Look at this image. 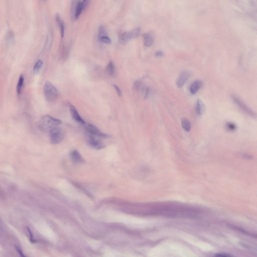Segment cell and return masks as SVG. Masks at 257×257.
<instances>
[{
	"mask_svg": "<svg viewBox=\"0 0 257 257\" xmlns=\"http://www.w3.org/2000/svg\"><path fill=\"white\" fill-rule=\"evenodd\" d=\"M62 122L59 119H55L49 115L41 118L37 122V127L41 131L48 132L53 128L59 126Z\"/></svg>",
	"mask_w": 257,
	"mask_h": 257,
	"instance_id": "cell-1",
	"label": "cell"
},
{
	"mask_svg": "<svg viewBox=\"0 0 257 257\" xmlns=\"http://www.w3.org/2000/svg\"><path fill=\"white\" fill-rule=\"evenodd\" d=\"M44 93L46 99L50 103L55 102L58 95L57 89L48 81H47L44 85Z\"/></svg>",
	"mask_w": 257,
	"mask_h": 257,
	"instance_id": "cell-2",
	"label": "cell"
},
{
	"mask_svg": "<svg viewBox=\"0 0 257 257\" xmlns=\"http://www.w3.org/2000/svg\"><path fill=\"white\" fill-rule=\"evenodd\" d=\"M49 139L51 144L56 145L62 141L65 136V132L63 129L58 126L50 131Z\"/></svg>",
	"mask_w": 257,
	"mask_h": 257,
	"instance_id": "cell-3",
	"label": "cell"
},
{
	"mask_svg": "<svg viewBox=\"0 0 257 257\" xmlns=\"http://www.w3.org/2000/svg\"><path fill=\"white\" fill-rule=\"evenodd\" d=\"M140 30L139 28L130 32H123L119 35V41L121 44H127L130 41L138 37L140 34Z\"/></svg>",
	"mask_w": 257,
	"mask_h": 257,
	"instance_id": "cell-4",
	"label": "cell"
},
{
	"mask_svg": "<svg viewBox=\"0 0 257 257\" xmlns=\"http://www.w3.org/2000/svg\"><path fill=\"white\" fill-rule=\"evenodd\" d=\"M232 98L234 103L238 105L239 107L242 110H244V112H246V113L249 114V115H251L252 117H254V115H255V114L254 112H253L250 108H249L247 105L245 104V103L243 102V101L241 100L238 96H236V95H233L232 96Z\"/></svg>",
	"mask_w": 257,
	"mask_h": 257,
	"instance_id": "cell-5",
	"label": "cell"
},
{
	"mask_svg": "<svg viewBox=\"0 0 257 257\" xmlns=\"http://www.w3.org/2000/svg\"><path fill=\"white\" fill-rule=\"evenodd\" d=\"M86 130L88 134L93 135L94 136L98 137L101 138H108L110 136L108 135L102 133V132L93 125L88 124L86 126Z\"/></svg>",
	"mask_w": 257,
	"mask_h": 257,
	"instance_id": "cell-6",
	"label": "cell"
},
{
	"mask_svg": "<svg viewBox=\"0 0 257 257\" xmlns=\"http://www.w3.org/2000/svg\"><path fill=\"white\" fill-rule=\"evenodd\" d=\"M191 73L189 71H184L182 72L179 77L177 79L176 86L178 88H181L185 84L188 79L190 77Z\"/></svg>",
	"mask_w": 257,
	"mask_h": 257,
	"instance_id": "cell-7",
	"label": "cell"
},
{
	"mask_svg": "<svg viewBox=\"0 0 257 257\" xmlns=\"http://www.w3.org/2000/svg\"><path fill=\"white\" fill-rule=\"evenodd\" d=\"M88 143L91 147L96 149H101L105 147V144L98 139L96 138L94 136L88 134Z\"/></svg>",
	"mask_w": 257,
	"mask_h": 257,
	"instance_id": "cell-8",
	"label": "cell"
},
{
	"mask_svg": "<svg viewBox=\"0 0 257 257\" xmlns=\"http://www.w3.org/2000/svg\"><path fill=\"white\" fill-rule=\"evenodd\" d=\"M70 112L72 118L79 123H81V124H85L86 122L84 120L81 118L79 113L75 108V107L73 105H71L70 107Z\"/></svg>",
	"mask_w": 257,
	"mask_h": 257,
	"instance_id": "cell-9",
	"label": "cell"
},
{
	"mask_svg": "<svg viewBox=\"0 0 257 257\" xmlns=\"http://www.w3.org/2000/svg\"><path fill=\"white\" fill-rule=\"evenodd\" d=\"M205 111V106L201 100L198 99L196 102L195 105V112L198 115H203Z\"/></svg>",
	"mask_w": 257,
	"mask_h": 257,
	"instance_id": "cell-10",
	"label": "cell"
},
{
	"mask_svg": "<svg viewBox=\"0 0 257 257\" xmlns=\"http://www.w3.org/2000/svg\"><path fill=\"white\" fill-rule=\"evenodd\" d=\"M202 84V83L201 81H195L193 84H191L190 88V93H191V94L192 95L196 94L200 90V88H201Z\"/></svg>",
	"mask_w": 257,
	"mask_h": 257,
	"instance_id": "cell-11",
	"label": "cell"
},
{
	"mask_svg": "<svg viewBox=\"0 0 257 257\" xmlns=\"http://www.w3.org/2000/svg\"><path fill=\"white\" fill-rule=\"evenodd\" d=\"M56 19V22L58 26H59L60 29V33H61V37L63 38L65 32V24L64 22H63V20L61 19V18L60 17L59 15L58 14H57L55 17Z\"/></svg>",
	"mask_w": 257,
	"mask_h": 257,
	"instance_id": "cell-12",
	"label": "cell"
},
{
	"mask_svg": "<svg viewBox=\"0 0 257 257\" xmlns=\"http://www.w3.org/2000/svg\"><path fill=\"white\" fill-rule=\"evenodd\" d=\"M24 76L23 75V74H22L20 76L19 79V80H18V82L17 86V88H16L17 93V95L18 96L21 95V93H22L23 86H24Z\"/></svg>",
	"mask_w": 257,
	"mask_h": 257,
	"instance_id": "cell-13",
	"label": "cell"
},
{
	"mask_svg": "<svg viewBox=\"0 0 257 257\" xmlns=\"http://www.w3.org/2000/svg\"><path fill=\"white\" fill-rule=\"evenodd\" d=\"M74 8H75V12H74V17L75 18V19H77L81 15L82 11L84 10L83 6H82V3L78 2L76 5L74 6Z\"/></svg>",
	"mask_w": 257,
	"mask_h": 257,
	"instance_id": "cell-14",
	"label": "cell"
},
{
	"mask_svg": "<svg viewBox=\"0 0 257 257\" xmlns=\"http://www.w3.org/2000/svg\"><path fill=\"white\" fill-rule=\"evenodd\" d=\"M154 42L152 35L150 34H145L144 36V43L146 47H150L152 45Z\"/></svg>",
	"mask_w": 257,
	"mask_h": 257,
	"instance_id": "cell-15",
	"label": "cell"
},
{
	"mask_svg": "<svg viewBox=\"0 0 257 257\" xmlns=\"http://www.w3.org/2000/svg\"><path fill=\"white\" fill-rule=\"evenodd\" d=\"M71 156L73 161H74L75 162H82L83 161V159L81 157V154L79 153L77 151H73L71 153Z\"/></svg>",
	"mask_w": 257,
	"mask_h": 257,
	"instance_id": "cell-16",
	"label": "cell"
},
{
	"mask_svg": "<svg viewBox=\"0 0 257 257\" xmlns=\"http://www.w3.org/2000/svg\"><path fill=\"white\" fill-rule=\"evenodd\" d=\"M43 65V62L42 60L39 59L37 61L34 67L33 73L35 75H36L40 72Z\"/></svg>",
	"mask_w": 257,
	"mask_h": 257,
	"instance_id": "cell-17",
	"label": "cell"
},
{
	"mask_svg": "<svg viewBox=\"0 0 257 257\" xmlns=\"http://www.w3.org/2000/svg\"><path fill=\"white\" fill-rule=\"evenodd\" d=\"M181 126L182 128L186 132H189L191 129V125L188 120L184 119L181 121Z\"/></svg>",
	"mask_w": 257,
	"mask_h": 257,
	"instance_id": "cell-18",
	"label": "cell"
},
{
	"mask_svg": "<svg viewBox=\"0 0 257 257\" xmlns=\"http://www.w3.org/2000/svg\"><path fill=\"white\" fill-rule=\"evenodd\" d=\"M15 40V35L13 32L9 31L6 36V41L8 44H12Z\"/></svg>",
	"mask_w": 257,
	"mask_h": 257,
	"instance_id": "cell-19",
	"label": "cell"
},
{
	"mask_svg": "<svg viewBox=\"0 0 257 257\" xmlns=\"http://www.w3.org/2000/svg\"><path fill=\"white\" fill-rule=\"evenodd\" d=\"M115 70V66H114V64L112 62H110L108 65L107 69H106L107 74L109 76H112L114 74Z\"/></svg>",
	"mask_w": 257,
	"mask_h": 257,
	"instance_id": "cell-20",
	"label": "cell"
},
{
	"mask_svg": "<svg viewBox=\"0 0 257 257\" xmlns=\"http://www.w3.org/2000/svg\"><path fill=\"white\" fill-rule=\"evenodd\" d=\"M98 39L101 42L105 43V44H110L111 43L110 39L109 37H108L107 36H104L103 37H100V38Z\"/></svg>",
	"mask_w": 257,
	"mask_h": 257,
	"instance_id": "cell-21",
	"label": "cell"
},
{
	"mask_svg": "<svg viewBox=\"0 0 257 257\" xmlns=\"http://www.w3.org/2000/svg\"><path fill=\"white\" fill-rule=\"evenodd\" d=\"M104 36H107L105 28L103 26H100L98 28V38Z\"/></svg>",
	"mask_w": 257,
	"mask_h": 257,
	"instance_id": "cell-22",
	"label": "cell"
},
{
	"mask_svg": "<svg viewBox=\"0 0 257 257\" xmlns=\"http://www.w3.org/2000/svg\"><path fill=\"white\" fill-rule=\"evenodd\" d=\"M227 127L230 130H234L236 128V126H235L233 123H227Z\"/></svg>",
	"mask_w": 257,
	"mask_h": 257,
	"instance_id": "cell-23",
	"label": "cell"
},
{
	"mask_svg": "<svg viewBox=\"0 0 257 257\" xmlns=\"http://www.w3.org/2000/svg\"><path fill=\"white\" fill-rule=\"evenodd\" d=\"M114 87L115 88V91H117V93L118 95V96H122V91H121V90L119 87H118L117 86H116V85H114Z\"/></svg>",
	"mask_w": 257,
	"mask_h": 257,
	"instance_id": "cell-24",
	"label": "cell"
},
{
	"mask_svg": "<svg viewBox=\"0 0 257 257\" xmlns=\"http://www.w3.org/2000/svg\"><path fill=\"white\" fill-rule=\"evenodd\" d=\"M89 0H83L81 3H82V6L84 7V9H85L86 7H87L88 4L89 3Z\"/></svg>",
	"mask_w": 257,
	"mask_h": 257,
	"instance_id": "cell-25",
	"label": "cell"
},
{
	"mask_svg": "<svg viewBox=\"0 0 257 257\" xmlns=\"http://www.w3.org/2000/svg\"><path fill=\"white\" fill-rule=\"evenodd\" d=\"M16 250L19 253V254L21 256H23V257L24 256V255L23 254V252L22 251L21 249L19 247H16Z\"/></svg>",
	"mask_w": 257,
	"mask_h": 257,
	"instance_id": "cell-26",
	"label": "cell"
},
{
	"mask_svg": "<svg viewBox=\"0 0 257 257\" xmlns=\"http://www.w3.org/2000/svg\"><path fill=\"white\" fill-rule=\"evenodd\" d=\"M156 55L157 56H160L162 55V53L161 52H158L156 54Z\"/></svg>",
	"mask_w": 257,
	"mask_h": 257,
	"instance_id": "cell-27",
	"label": "cell"
},
{
	"mask_svg": "<svg viewBox=\"0 0 257 257\" xmlns=\"http://www.w3.org/2000/svg\"><path fill=\"white\" fill-rule=\"evenodd\" d=\"M41 1H42L43 2H45L46 1H47V0H41Z\"/></svg>",
	"mask_w": 257,
	"mask_h": 257,
	"instance_id": "cell-28",
	"label": "cell"
}]
</instances>
